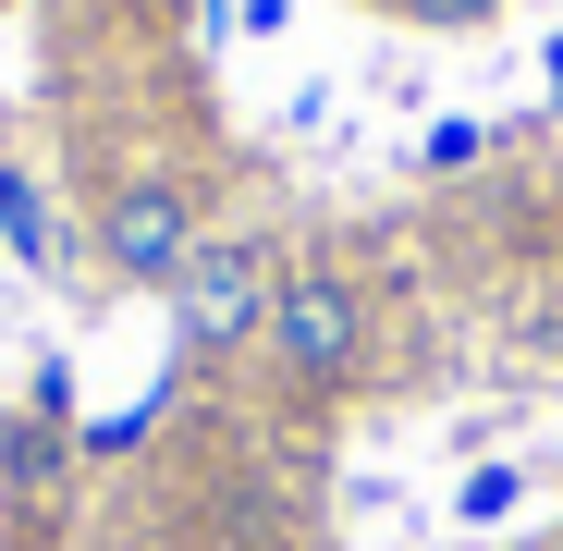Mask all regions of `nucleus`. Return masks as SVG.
Here are the masks:
<instances>
[{
    "label": "nucleus",
    "instance_id": "5",
    "mask_svg": "<svg viewBox=\"0 0 563 551\" xmlns=\"http://www.w3.org/2000/svg\"><path fill=\"white\" fill-rule=\"evenodd\" d=\"M453 515H465V527H503V515H515V466H478V478L453 491Z\"/></svg>",
    "mask_w": 563,
    "mask_h": 551
},
{
    "label": "nucleus",
    "instance_id": "8",
    "mask_svg": "<svg viewBox=\"0 0 563 551\" xmlns=\"http://www.w3.org/2000/svg\"><path fill=\"white\" fill-rule=\"evenodd\" d=\"M282 13H295V0H245V25H257V37H269V25H282Z\"/></svg>",
    "mask_w": 563,
    "mask_h": 551
},
{
    "label": "nucleus",
    "instance_id": "9",
    "mask_svg": "<svg viewBox=\"0 0 563 551\" xmlns=\"http://www.w3.org/2000/svg\"><path fill=\"white\" fill-rule=\"evenodd\" d=\"M551 99H563V37H551Z\"/></svg>",
    "mask_w": 563,
    "mask_h": 551
},
{
    "label": "nucleus",
    "instance_id": "4",
    "mask_svg": "<svg viewBox=\"0 0 563 551\" xmlns=\"http://www.w3.org/2000/svg\"><path fill=\"white\" fill-rule=\"evenodd\" d=\"M0 245H13V257H37V269H62V233H49V197H37L25 172H0Z\"/></svg>",
    "mask_w": 563,
    "mask_h": 551
},
{
    "label": "nucleus",
    "instance_id": "2",
    "mask_svg": "<svg viewBox=\"0 0 563 551\" xmlns=\"http://www.w3.org/2000/svg\"><path fill=\"white\" fill-rule=\"evenodd\" d=\"M269 355H282V381L295 393H343L355 367H367V307L343 269H282V295H269Z\"/></svg>",
    "mask_w": 563,
    "mask_h": 551
},
{
    "label": "nucleus",
    "instance_id": "3",
    "mask_svg": "<svg viewBox=\"0 0 563 551\" xmlns=\"http://www.w3.org/2000/svg\"><path fill=\"white\" fill-rule=\"evenodd\" d=\"M269 295H282V269H269L245 233H209L197 257H184V283H172V331H184V355L269 343Z\"/></svg>",
    "mask_w": 563,
    "mask_h": 551
},
{
    "label": "nucleus",
    "instance_id": "1",
    "mask_svg": "<svg viewBox=\"0 0 563 551\" xmlns=\"http://www.w3.org/2000/svg\"><path fill=\"white\" fill-rule=\"evenodd\" d=\"M197 245H209L197 184H172V172H123L111 197H99V269H111V283H135V295H172Z\"/></svg>",
    "mask_w": 563,
    "mask_h": 551
},
{
    "label": "nucleus",
    "instance_id": "6",
    "mask_svg": "<svg viewBox=\"0 0 563 551\" xmlns=\"http://www.w3.org/2000/svg\"><path fill=\"white\" fill-rule=\"evenodd\" d=\"M478 147H490L478 123H429V172H465V159H478Z\"/></svg>",
    "mask_w": 563,
    "mask_h": 551
},
{
    "label": "nucleus",
    "instance_id": "7",
    "mask_svg": "<svg viewBox=\"0 0 563 551\" xmlns=\"http://www.w3.org/2000/svg\"><path fill=\"white\" fill-rule=\"evenodd\" d=\"M417 13H429V25H478L490 0H417Z\"/></svg>",
    "mask_w": 563,
    "mask_h": 551
}]
</instances>
